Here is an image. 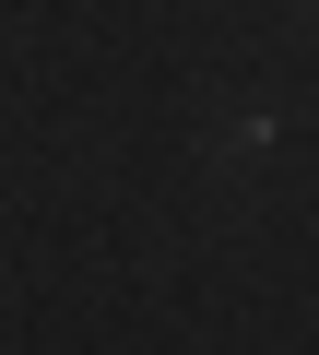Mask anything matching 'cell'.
Segmentation results:
<instances>
[{
  "instance_id": "1",
  "label": "cell",
  "mask_w": 319,
  "mask_h": 355,
  "mask_svg": "<svg viewBox=\"0 0 319 355\" xmlns=\"http://www.w3.org/2000/svg\"><path fill=\"white\" fill-rule=\"evenodd\" d=\"M272 142H284V119H272V95H237V107L213 119V178H225V190H248V178L272 166Z\"/></svg>"
},
{
  "instance_id": "2",
  "label": "cell",
  "mask_w": 319,
  "mask_h": 355,
  "mask_svg": "<svg viewBox=\"0 0 319 355\" xmlns=\"http://www.w3.org/2000/svg\"><path fill=\"white\" fill-rule=\"evenodd\" d=\"M307 24H319V0H307Z\"/></svg>"
}]
</instances>
